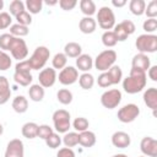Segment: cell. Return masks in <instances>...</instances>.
<instances>
[{
    "label": "cell",
    "mask_w": 157,
    "mask_h": 157,
    "mask_svg": "<svg viewBox=\"0 0 157 157\" xmlns=\"http://www.w3.org/2000/svg\"><path fill=\"white\" fill-rule=\"evenodd\" d=\"M78 85L83 90H91L94 85V77L90 72H83L78 76Z\"/></svg>",
    "instance_id": "cell-29"
},
{
    "label": "cell",
    "mask_w": 157,
    "mask_h": 157,
    "mask_svg": "<svg viewBox=\"0 0 157 157\" xmlns=\"http://www.w3.org/2000/svg\"><path fill=\"white\" fill-rule=\"evenodd\" d=\"M97 83H98L99 87H103V88H107V87H109V86L113 85L112 81H110V77H109V75H108L107 71H105V72H102V74L98 76V78H97Z\"/></svg>",
    "instance_id": "cell-45"
},
{
    "label": "cell",
    "mask_w": 157,
    "mask_h": 157,
    "mask_svg": "<svg viewBox=\"0 0 157 157\" xmlns=\"http://www.w3.org/2000/svg\"><path fill=\"white\" fill-rule=\"evenodd\" d=\"M78 144L83 147H92L96 144V134L93 131L86 130L78 132Z\"/></svg>",
    "instance_id": "cell-20"
},
{
    "label": "cell",
    "mask_w": 157,
    "mask_h": 157,
    "mask_svg": "<svg viewBox=\"0 0 157 157\" xmlns=\"http://www.w3.org/2000/svg\"><path fill=\"white\" fill-rule=\"evenodd\" d=\"M2 7H4V1L0 0V10H2Z\"/></svg>",
    "instance_id": "cell-56"
},
{
    "label": "cell",
    "mask_w": 157,
    "mask_h": 157,
    "mask_svg": "<svg viewBox=\"0 0 157 157\" xmlns=\"http://www.w3.org/2000/svg\"><path fill=\"white\" fill-rule=\"evenodd\" d=\"M112 5L115 7H123L126 5V0H112Z\"/></svg>",
    "instance_id": "cell-52"
},
{
    "label": "cell",
    "mask_w": 157,
    "mask_h": 157,
    "mask_svg": "<svg viewBox=\"0 0 157 157\" xmlns=\"http://www.w3.org/2000/svg\"><path fill=\"white\" fill-rule=\"evenodd\" d=\"M12 108L16 113H25L27 112L28 109V101L25 96H16L13 99H12Z\"/></svg>",
    "instance_id": "cell-23"
},
{
    "label": "cell",
    "mask_w": 157,
    "mask_h": 157,
    "mask_svg": "<svg viewBox=\"0 0 157 157\" xmlns=\"http://www.w3.org/2000/svg\"><path fill=\"white\" fill-rule=\"evenodd\" d=\"M112 157H129V156H126V155H124V153H118V155H114V156H112Z\"/></svg>",
    "instance_id": "cell-54"
},
{
    "label": "cell",
    "mask_w": 157,
    "mask_h": 157,
    "mask_svg": "<svg viewBox=\"0 0 157 157\" xmlns=\"http://www.w3.org/2000/svg\"><path fill=\"white\" fill-rule=\"evenodd\" d=\"M112 144L118 148H126L131 144V137L125 131H115L112 135Z\"/></svg>",
    "instance_id": "cell-16"
},
{
    "label": "cell",
    "mask_w": 157,
    "mask_h": 157,
    "mask_svg": "<svg viewBox=\"0 0 157 157\" xmlns=\"http://www.w3.org/2000/svg\"><path fill=\"white\" fill-rule=\"evenodd\" d=\"M15 18L17 20V23H20L22 26H27L28 27V25L32 23V16H31L29 12H27V10L22 11L21 13H18Z\"/></svg>",
    "instance_id": "cell-41"
},
{
    "label": "cell",
    "mask_w": 157,
    "mask_h": 157,
    "mask_svg": "<svg viewBox=\"0 0 157 157\" xmlns=\"http://www.w3.org/2000/svg\"><path fill=\"white\" fill-rule=\"evenodd\" d=\"M80 9L81 12L87 16V17H92V15L96 13V4L92 0H81L80 1Z\"/></svg>",
    "instance_id": "cell-27"
},
{
    "label": "cell",
    "mask_w": 157,
    "mask_h": 157,
    "mask_svg": "<svg viewBox=\"0 0 157 157\" xmlns=\"http://www.w3.org/2000/svg\"><path fill=\"white\" fill-rule=\"evenodd\" d=\"M136 49L141 54L155 53L157 50V36L155 34H140L135 42Z\"/></svg>",
    "instance_id": "cell-6"
},
{
    "label": "cell",
    "mask_w": 157,
    "mask_h": 157,
    "mask_svg": "<svg viewBox=\"0 0 157 157\" xmlns=\"http://www.w3.org/2000/svg\"><path fill=\"white\" fill-rule=\"evenodd\" d=\"M58 80L64 86L72 85L78 80V71L74 66H65L63 70H60Z\"/></svg>",
    "instance_id": "cell-11"
},
{
    "label": "cell",
    "mask_w": 157,
    "mask_h": 157,
    "mask_svg": "<svg viewBox=\"0 0 157 157\" xmlns=\"http://www.w3.org/2000/svg\"><path fill=\"white\" fill-rule=\"evenodd\" d=\"M37 131H38V125L33 121H28L22 125L21 132L26 139H34L37 137Z\"/></svg>",
    "instance_id": "cell-25"
},
{
    "label": "cell",
    "mask_w": 157,
    "mask_h": 157,
    "mask_svg": "<svg viewBox=\"0 0 157 157\" xmlns=\"http://www.w3.org/2000/svg\"><path fill=\"white\" fill-rule=\"evenodd\" d=\"M115 60H117V53L113 49H105L96 56L93 65L98 71L105 72L114 65Z\"/></svg>",
    "instance_id": "cell-3"
},
{
    "label": "cell",
    "mask_w": 157,
    "mask_h": 157,
    "mask_svg": "<svg viewBox=\"0 0 157 157\" xmlns=\"http://www.w3.org/2000/svg\"><path fill=\"white\" fill-rule=\"evenodd\" d=\"M2 132H4V126H2V124L0 123V136L2 135Z\"/></svg>",
    "instance_id": "cell-55"
},
{
    "label": "cell",
    "mask_w": 157,
    "mask_h": 157,
    "mask_svg": "<svg viewBox=\"0 0 157 157\" xmlns=\"http://www.w3.org/2000/svg\"><path fill=\"white\" fill-rule=\"evenodd\" d=\"M113 32H114L115 38H117V40H118V42H124V40H126V39H128V37H129V33L126 32V29L123 27V25H121V23L115 25V26H114Z\"/></svg>",
    "instance_id": "cell-38"
},
{
    "label": "cell",
    "mask_w": 157,
    "mask_h": 157,
    "mask_svg": "<svg viewBox=\"0 0 157 157\" xmlns=\"http://www.w3.org/2000/svg\"><path fill=\"white\" fill-rule=\"evenodd\" d=\"M150 66H151V61H150V58L147 56V54L139 53L131 60V69L132 70L146 72L150 69Z\"/></svg>",
    "instance_id": "cell-15"
},
{
    "label": "cell",
    "mask_w": 157,
    "mask_h": 157,
    "mask_svg": "<svg viewBox=\"0 0 157 157\" xmlns=\"http://www.w3.org/2000/svg\"><path fill=\"white\" fill-rule=\"evenodd\" d=\"M121 102V92L117 88L108 90L102 93L101 96V103L104 108L107 109H113L117 108Z\"/></svg>",
    "instance_id": "cell-9"
},
{
    "label": "cell",
    "mask_w": 157,
    "mask_h": 157,
    "mask_svg": "<svg viewBox=\"0 0 157 157\" xmlns=\"http://www.w3.org/2000/svg\"><path fill=\"white\" fill-rule=\"evenodd\" d=\"M25 146L20 139H12L9 141L4 157H23Z\"/></svg>",
    "instance_id": "cell-13"
},
{
    "label": "cell",
    "mask_w": 157,
    "mask_h": 157,
    "mask_svg": "<svg viewBox=\"0 0 157 157\" xmlns=\"http://www.w3.org/2000/svg\"><path fill=\"white\" fill-rule=\"evenodd\" d=\"M76 5H77L76 0H60L59 1V6L61 7V10H65V11L72 10Z\"/></svg>",
    "instance_id": "cell-48"
},
{
    "label": "cell",
    "mask_w": 157,
    "mask_h": 157,
    "mask_svg": "<svg viewBox=\"0 0 157 157\" xmlns=\"http://www.w3.org/2000/svg\"><path fill=\"white\" fill-rule=\"evenodd\" d=\"M9 50L11 53L12 58L16 59V60H18V61H23V59H26V56L28 55L27 44H26V42L22 38L13 37L12 40H11V43H10Z\"/></svg>",
    "instance_id": "cell-8"
},
{
    "label": "cell",
    "mask_w": 157,
    "mask_h": 157,
    "mask_svg": "<svg viewBox=\"0 0 157 157\" xmlns=\"http://www.w3.org/2000/svg\"><path fill=\"white\" fill-rule=\"evenodd\" d=\"M67 64V58L64 53H56L52 59V65L54 70H63Z\"/></svg>",
    "instance_id": "cell-28"
},
{
    "label": "cell",
    "mask_w": 157,
    "mask_h": 157,
    "mask_svg": "<svg viewBox=\"0 0 157 157\" xmlns=\"http://www.w3.org/2000/svg\"><path fill=\"white\" fill-rule=\"evenodd\" d=\"M49 56H50V50L44 45H39L34 49L31 58L27 59V63L32 70H39L44 67Z\"/></svg>",
    "instance_id": "cell-2"
},
{
    "label": "cell",
    "mask_w": 157,
    "mask_h": 157,
    "mask_svg": "<svg viewBox=\"0 0 157 157\" xmlns=\"http://www.w3.org/2000/svg\"><path fill=\"white\" fill-rule=\"evenodd\" d=\"M142 28L146 32V34H152L157 29V20L156 18H147L142 23Z\"/></svg>",
    "instance_id": "cell-42"
},
{
    "label": "cell",
    "mask_w": 157,
    "mask_h": 157,
    "mask_svg": "<svg viewBox=\"0 0 157 157\" xmlns=\"http://www.w3.org/2000/svg\"><path fill=\"white\" fill-rule=\"evenodd\" d=\"M140 115V108L134 104V103H129V104H125L124 107H121L119 110H118V119L121 121V123H131L134 121L137 117Z\"/></svg>",
    "instance_id": "cell-10"
},
{
    "label": "cell",
    "mask_w": 157,
    "mask_h": 157,
    "mask_svg": "<svg viewBox=\"0 0 157 157\" xmlns=\"http://www.w3.org/2000/svg\"><path fill=\"white\" fill-rule=\"evenodd\" d=\"M120 23H121V25H123V27L126 29V32L129 33V36H130V34H132V33L135 32V29H136V27H135L134 22H132V21H130V20H124V21H121Z\"/></svg>",
    "instance_id": "cell-50"
},
{
    "label": "cell",
    "mask_w": 157,
    "mask_h": 157,
    "mask_svg": "<svg viewBox=\"0 0 157 157\" xmlns=\"http://www.w3.org/2000/svg\"><path fill=\"white\" fill-rule=\"evenodd\" d=\"M12 60L9 54H6L4 50H0V71H5L11 67Z\"/></svg>",
    "instance_id": "cell-40"
},
{
    "label": "cell",
    "mask_w": 157,
    "mask_h": 157,
    "mask_svg": "<svg viewBox=\"0 0 157 157\" xmlns=\"http://www.w3.org/2000/svg\"><path fill=\"white\" fill-rule=\"evenodd\" d=\"M97 21H98L99 27L105 29V31H109V29L114 28V26H115V16H114L113 10L110 7H108V6H102L97 12Z\"/></svg>",
    "instance_id": "cell-7"
},
{
    "label": "cell",
    "mask_w": 157,
    "mask_h": 157,
    "mask_svg": "<svg viewBox=\"0 0 157 157\" xmlns=\"http://www.w3.org/2000/svg\"><path fill=\"white\" fill-rule=\"evenodd\" d=\"M13 36H11L10 33H4L0 36V49L1 50H9V47H10V43L12 40Z\"/></svg>",
    "instance_id": "cell-46"
},
{
    "label": "cell",
    "mask_w": 157,
    "mask_h": 157,
    "mask_svg": "<svg viewBox=\"0 0 157 157\" xmlns=\"http://www.w3.org/2000/svg\"><path fill=\"white\" fill-rule=\"evenodd\" d=\"M44 141H45V145L48 147H50V148H58L60 146V144H61V137L59 136L58 132H53Z\"/></svg>",
    "instance_id": "cell-39"
},
{
    "label": "cell",
    "mask_w": 157,
    "mask_h": 157,
    "mask_svg": "<svg viewBox=\"0 0 157 157\" xmlns=\"http://www.w3.org/2000/svg\"><path fill=\"white\" fill-rule=\"evenodd\" d=\"M31 67L27 63V60H23V61H18L15 66V72H13V80L16 83L21 85V86H29L32 80H33V76L31 74Z\"/></svg>",
    "instance_id": "cell-4"
},
{
    "label": "cell",
    "mask_w": 157,
    "mask_h": 157,
    "mask_svg": "<svg viewBox=\"0 0 157 157\" xmlns=\"http://www.w3.org/2000/svg\"><path fill=\"white\" fill-rule=\"evenodd\" d=\"M145 13L148 18H156L157 16V1L152 0L147 4V7L145 9Z\"/></svg>",
    "instance_id": "cell-44"
},
{
    "label": "cell",
    "mask_w": 157,
    "mask_h": 157,
    "mask_svg": "<svg viewBox=\"0 0 157 157\" xmlns=\"http://www.w3.org/2000/svg\"><path fill=\"white\" fill-rule=\"evenodd\" d=\"M28 32H29V29H28L27 26H22L20 23H15V25H11L10 26V34L13 36V37L22 38V37L27 36Z\"/></svg>",
    "instance_id": "cell-33"
},
{
    "label": "cell",
    "mask_w": 157,
    "mask_h": 157,
    "mask_svg": "<svg viewBox=\"0 0 157 157\" xmlns=\"http://www.w3.org/2000/svg\"><path fill=\"white\" fill-rule=\"evenodd\" d=\"M64 54L66 58H77L82 54V48L76 42H69L64 47Z\"/></svg>",
    "instance_id": "cell-22"
},
{
    "label": "cell",
    "mask_w": 157,
    "mask_h": 157,
    "mask_svg": "<svg viewBox=\"0 0 157 157\" xmlns=\"http://www.w3.org/2000/svg\"><path fill=\"white\" fill-rule=\"evenodd\" d=\"M53 128H50L49 125L47 124H43V125H38V131H37V137H40L43 140H45L50 134H53Z\"/></svg>",
    "instance_id": "cell-43"
},
{
    "label": "cell",
    "mask_w": 157,
    "mask_h": 157,
    "mask_svg": "<svg viewBox=\"0 0 157 157\" xmlns=\"http://www.w3.org/2000/svg\"><path fill=\"white\" fill-rule=\"evenodd\" d=\"M72 98H74L72 92L70 90H67V88H61L56 93V99L59 101V103H61L64 105L70 104L72 102Z\"/></svg>",
    "instance_id": "cell-30"
},
{
    "label": "cell",
    "mask_w": 157,
    "mask_h": 157,
    "mask_svg": "<svg viewBox=\"0 0 157 157\" xmlns=\"http://www.w3.org/2000/svg\"><path fill=\"white\" fill-rule=\"evenodd\" d=\"M58 76H56V70H54L53 67H45L43 69L39 75H38V81L39 85L43 88H49L52 86H54L55 81H56Z\"/></svg>",
    "instance_id": "cell-12"
},
{
    "label": "cell",
    "mask_w": 157,
    "mask_h": 157,
    "mask_svg": "<svg viewBox=\"0 0 157 157\" xmlns=\"http://www.w3.org/2000/svg\"><path fill=\"white\" fill-rule=\"evenodd\" d=\"M11 16L7 12H0V29H5L11 25Z\"/></svg>",
    "instance_id": "cell-47"
},
{
    "label": "cell",
    "mask_w": 157,
    "mask_h": 157,
    "mask_svg": "<svg viewBox=\"0 0 157 157\" xmlns=\"http://www.w3.org/2000/svg\"><path fill=\"white\" fill-rule=\"evenodd\" d=\"M107 72H108V75L110 77V81H112L113 85L119 83L121 81V78H123V71H121V69H120L119 65H113Z\"/></svg>",
    "instance_id": "cell-34"
},
{
    "label": "cell",
    "mask_w": 157,
    "mask_h": 157,
    "mask_svg": "<svg viewBox=\"0 0 157 157\" xmlns=\"http://www.w3.org/2000/svg\"><path fill=\"white\" fill-rule=\"evenodd\" d=\"M140 157H146V156H140Z\"/></svg>",
    "instance_id": "cell-57"
},
{
    "label": "cell",
    "mask_w": 157,
    "mask_h": 157,
    "mask_svg": "<svg viewBox=\"0 0 157 157\" xmlns=\"http://www.w3.org/2000/svg\"><path fill=\"white\" fill-rule=\"evenodd\" d=\"M129 9L130 12L135 16H141L145 13V9H146V2L144 0H131L129 2Z\"/></svg>",
    "instance_id": "cell-26"
},
{
    "label": "cell",
    "mask_w": 157,
    "mask_h": 157,
    "mask_svg": "<svg viewBox=\"0 0 157 157\" xmlns=\"http://www.w3.org/2000/svg\"><path fill=\"white\" fill-rule=\"evenodd\" d=\"M58 2H59V1H56V0H52V1L47 0V1H45V4H47V5H50V6H53V5H56Z\"/></svg>",
    "instance_id": "cell-53"
},
{
    "label": "cell",
    "mask_w": 157,
    "mask_h": 157,
    "mask_svg": "<svg viewBox=\"0 0 157 157\" xmlns=\"http://www.w3.org/2000/svg\"><path fill=\"white\" fill-rule=\"evenodd\" d=\"M28 94H29V98L33 102H40L44 98L45 92H44V88L39 83H36V85H31L29 86Z\"/></svg>",
    "instance_id": "cell-24"
},
{
    "label": "cell",
    "mask_w": 157,
    "mask_h": 157,
    "mask_svg": "<svg viewBox=\"0 0 157 157\" xmlns=\"http://www.w3.org/2000/svg\"><path fill=\"white\" fill-rule=\"evenodd\" d=\"M147 75L152 81H157V65H152L150 66V69L147 70Z\"/></svg>",
    "instance_id": "cell-51"
},
{
    "label": "cell",
    "mask_w": 157,
    "mask_h": 157,
    "mask_svg": "<svg viewBox=\"0 0 157 157\" xmlns=\"http://www.w3.org/2000/svg\"><path fill=\"white\" fill-rule=\"evenodd\" d=\"M78 28H80V31H81L82 33H85V34H91V33H93V32L96 31V28H97V22H96L94 18L85 16L83 18L80 20V22H78Z\"/></svg>",
    "instance_id": "cell-19"
},
{
    "label": "cell",
    "mask_w": 157,
    "mask_h": 157,
    "mask_svg": "<svg viewBox=\"0 0 157 157\" xmlns=\"http://www.w3.org/2000/svg\"><path fill=\"white\" fill-rule=\"evenodd\" d=\"M53 124H54V129L58 134H65L69 131L70 126H71V121H70V113L65 109H58L53 113Z\"/></svg>",
    "instance_id": "cell-5"
},
{
    "label": "cell",
    "mask_w": 157,
    "mask_h": 157,
    "mask_svg": "<svg viewBox=\"0 0 157 157\" xmlns=\"http://www.w3.org/2000/svg\"><path fill=\"white\" fill-rule=\"evenodd\" d=\"M61 142H64L65 147H69V148L78 145V132H75V131H72V132H70V131L65 132Z\"/></svg>",
    "instance_id": "cell-31"
},
{
    "label": "cell",
    "mask_w": 157,
    "mask_h": 157,
    "mask_svg": "<svg viewBox=\"0 0 157 157\" xmlns=\"http://www.w3.org/2000/svg\"><path fill=\"white\" fill-rule=\"evenodd\" d=\"M146 72L137 71V70H130V75L123 80V88L129 94H135L141 92L146 87Z\"/></svg>",
    "instance_id": "cell-1"
},
{
    "label": "cell",
    "mask_w": 157,
    "mask_h": 157,
    "mask_svg": "<svg viewBox=\"0 0 157 157\" xmlns=\"http://www.w3.org/2000/svg\"><path fill=\"white\" fill-rule=\"evenodd\" d=\"M9 10H10V13L16 17L18 13H21L22 11L26 10V9H25V2L21 1V0H13V1L10 2Z\"/></svg>",
    "instance_id": "cell-37"
},
{
    "label": "cell",
    "mask_w": 157,
    "mask_h": 157,
    "mask_svg": "<svg viewBox=\"0 0 157 157\" xmlns=\"http://www.w3.org/2000/svg\"><path fill=\"white\" fill-rule=\"evenodd\" d=\"M25 7H27V12L36 15L39 13L43 9V1L42 0H27L25 2Z\"/></svg>",
    "instance_id": "cell-32"
},
{
    "label": "cell",
    "mask_w": 157,
    "mask_h": 157,
    "mask_svg": "<svg viewBox=\"0 0 157 157\" xmlns=\"http://www.w3.org/2000/svg\"><path fill=\"white\" fill-rule=\"evenodd\" d=\"M102 43H103V45H105L107 48L114 47V45L118 43L114 32H113V31H105V32L102 34Z\"/></svg>",
    "instance_id": "cell-35"
},
{
    "label": "cell",
    "mask_w": 157,
    "mask_h": 157,
    "mask_svg": "<svg viewBox=\"0 0 157 157\" xmlns=\"http://www.w3.org/2000/svg\"><path fill=\"white\" fill-rule=\"evenodd\" d=\"M56 157H75V152L72 151V148L69 147H63L58 151Z\"/></svg>",
    "instance_id": "cell-49"
},
{
    "label": "cell",
    "mask_w": 157,
    "mask_h": 157,
    "mask_svg": "<svg viewBox=\"0 0 157 157\" xmlns=\"http://www.w3.org/2000/svg\"><path fill=\"white\" fill-rule=\"evenodd\" d=\"M76 67L77 71L82 72H88L93 67V59L90 54H81L80 56L76 58Z\"/></svg>",
    "instance_id": "cell-17"
},
{
    "label": "cell",
    "mask_w": 157,
    "mask_h": 157,
    "mask_svg": "<svg viewBox=\"0 0 157 157\" xmlns=\"http://www.w3.org/2000/svg\"><path fill=\"white\" fill-rule=\"evenodd\" d=\"M88 126H90V121L83 117H78L72 121V128L77 132H82V131L88 130Z\"/></svg>",
    "instance_id": "cell-36"
},
{
    "label": "cell",
    "mask_w": 157,
    "mask_h": 157,
    "mask_svg": "<svg viewBox=\"0 0 157 157\" xmlns=\"http://www.w3.org/2000/svg\"><path fill=\"white\" fill-rule=\"evenodd\" d=\"M144 102L145 104L152 109L153 112L157 108V88L156 87H150L144 92Z\"/></svg>",
    "instance_id": "cell-18"
},
{
    "label": "cell",
    "mask_w": 157,
    "mask_h": 157,
    "mask_svg": "<svg viewBox=\"0 0 157 157\" xmlns=\"http://www.w3.org/2000/svg\"><path fill=\"white\" fill-rule=\"evenodd\" d=\"M140 150L146 157H157V140L146 136L140 142Z\"/></svg>",
    "instance_id": "cell-14"
},
{
    "label": "cell",
    "mask_w": 157,
    "mask_h": 157,
    "mask_svg": "<svg viewBox=\"0 0 157 157\" xmlns=\"http://www.w3.org/2000/svg\"><path fill=\"white\" fill-rule=\"evenodd\" d=\"M11 97L10 83L5 76H0V104H5Z\"/></svg>",
    "instance_id": "cell-21"
}]
</instances>
